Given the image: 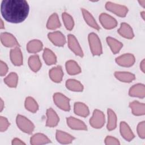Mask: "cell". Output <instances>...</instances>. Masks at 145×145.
I'll use <instances>...</instances> for the list:
<instances>
[{
	"label": "cell",
	"instance_id": "obj_11",
	"mask_svg": "<svg viewBox=\"0 0 145 145\" xmlns=\"http://www.w3.org/2000/svg\"><path fill=\"white\" fill-rule=\"evenodd\" d=\"M49 40L56 46H62L66 42V39L64 35L59 31H56L48 34Z\"/></svg>",
	"mask_w": 145,
	"mask_h": 145
},
{
	"label": "cell",
	"instance_id": "obj_37",
	"mask_svg": "<svg viewBox=\"0 0 145 145\" xmlns=\"http://www.w3.org/2000/svg\"><path fill=\"white\" fill-rule=\"evenodd\" d=\"M137 131L138 133L139 136L141 138L144 139V122L143 121L139 123L137 127Z\"/></svg>",
	"mask_w": 145,
	"mask_h": 145
},
{
	"label": "cell",
	"instance_id": "obj_24",
	"mask_svg": "<svg viewBox=\"0 0 145 145\" xmlns=\"http://www.w3.org/2000/svg\"><path fill=\"white\" fill-rule=\"evenodd\" d=\"M82 14L84 17V19L85 20V21L86 22V23L90 25L91 27H92V28L99 30L100 29V27L99 26V25L97 24L96 20H95L94 18L92 16V15L86 10L82 8Z\"/></svg>",
	"mask_w": 145,
	"mask_h": 145
},
{
	"label": "cell",
	"instance_id": "obj_14",
	"mask_svg": "<svg viewBox=\"0 0 145 145\" xmlns=\"http://www.w3.org/2000/svg\"><path fill=\"white\" fill-rule=\"evenodd\" d=\"M67 123L68 126L75 130H87V126L81 120L76 119L72 117L67 118Z\"/></svg>",
	"mask_w": 145,
	"mask_h": 145
},
{
	"label": "cell",
	"instance_id": "obj_23",
	"mask_svg": "<svg viewBox=\"0 0 145 145\" xmlns=\"http://www.w3.org/2000/svg\"><path fill=\"white\" fill-rule=\"evenodd\" d=\"M130 107L134 115L140 116L144 114V104L138 101H134L130 103Z\"/></svg>",
	"mask_w": 145,
	"mask_h": 145
},
{
	"label": "cell",
	"instance_id": "obj_20",
	"mask_svg": "<svg viewBox=\"0 0 145 145\" xmlns=\"http://www.w3.org/2000/svg\"><path fill=\"white\" fill-rule=\"evenodd\" d=\"M74 112L82 117H87L89 114V109L84 103L78 102L74 104Z\"/></svg>",
	"mask_w": 145,
	"mask_h": 145
},
{
	"label": "cell",
	"instance_id": "obj_33",
	"mask_svg": "<svg viewBox=\"0 0 145 145\" xmlns=\"http://www.w3.org/2000/svg\"><path fill=\"white\" fill-rule=\"evenodd\" d=\"M18 81V76L15 72H11L5 79V83L10 87H16Z\"/></svg>",
	"mask_w": 145,
	"mask_h": 145
},
{
	"label": "cell",
	"instance_id": "obj_3",
	"mask_svg": "<svg viewBox=\"0 0 145 145\" xmlns=\"http://www.w3.org/2000/svg\"><path fill=\"white\" fill-rule=\"evenodd\" d=\"M90 49L93 55H100L102 53V46L98 36L95 33H91L88 36Z\"/></svg>",
	"mask_w": 145,
	"mask_h": 145
},
{
	"label": "cell",
	"instance_id": "obj_25",
	"mask_svg": "<svg viewBox=\"0 0 145 145\" xmlns=\"http://www.w3.org/2000/svg\"><path fill=\"white\" fill-rule=\"evenodd\" d=\"M28 65L31 69L34 72H37L41 67V63L37 55L31 56L28 59Z\"/></svg>",
	"mask_w": 145,
	"mask_h": 145
},
{
	"label": "cell",
	"instance_id": "obj_28",
	"mask_svg": "<svg viewBox=\"0 0 145 145\" xmlns=\"http://www.w3.org/2000/svg\"><path fill=\"white\" fill-rule=\"evenodd\" d=\"M114 76L117 79L123 82H130L135 79V75L129 72L116 71Z\"/></svg>",
	"mask_w": 145,
	"mask_h": 145
},
{
	"label": "cell",
	"instance_id": "obj_36",
	"mask_svg": "<svg viewBox=\"0 0 145 145\" xmlns=\"http://www.w3.org/2000/svg\"><path fill=\"white\" fill-rule=\"evenodd\" d=\"M10 125V123L6 118L1 116L0 117V131L1 132L6 131Z\"/></svg>",
	"mask_w": 145,
	"mask_h": 145
},
{
	"label": "cell",
	"instance_id": "obj_13",
	"mask_svg": "<svg viewBox=\"0 0 145 145\" xmlns=\"http://www.w3.org/2000/svg\"><path fill=\"white\" fill-rule=\"evenodd\" d=\"M47 121L46 126L48 127H54L57 125L59 122V117L56 112L52 108H49L46 111Z\"/></svg>",
	"mask_w": 145,
	"mask_h": 145
},
{
	"label": "cell",
	"instance_id": "obj_2",
	"mask_svg": "<svg viewBox=\"0 0 145 145\" xmlns=\"http://www.w3.org/2000/svg\"><path fill=\"white\" fill-rule=\"evenodd\" d=\"M16 123L19 128L23 132L31 134L34 130L35 126L33 123L24 116L18 115L16 117Z\"/></svg>",
	"mask_w": 145,
	"mask_h": 145
},
{
	"label": "cell",
	"instance_id": "obj_18",
	"mask_svg": "<svg viewBox=\"0 0 145 145\" xmlns=\"http://www.w3.org/2000/svg\"><path fill=\"white\" fill-rule=\"evenodd\" d=\"M118 32L122 36L127 39H132L134 37V33L131 27L126 23H122L120 28L118 29Z\"/></svg>",
	"mask_w": 145,
	"mask_h": 145
},
{
	"label": "cell",
	"instance_id": "obj_9",
	"mask_svg": "<svg viewBox=\"0 0 145 145\" xmlns=\"http://www.w3.org/2000/svg\"><path fill=\"white\" fill-rule=\"evenodd\" d=\"M1 40L3 45L7 47H14L19 46L15 37L11 33L3 32L1 34Z\"/></svg>",
	"mask_w": 145,
	"mask_h": 145
},
{
	"label": "cell",
	"instance_id": "obj_22",
	"mask_svg": "<svg viewBox=\"0 0 145 145\" xmlns=\"http://www.w3.org/2000/svg\"><path fill=\"white\" fill-rule=\"evenodd\" d=\"M42 48V42L38 40L30 41L27 45V49L28 52L35 53L40 52Z\"/></svg>",
	"mask_w": 145,
	"mask_h": 145
},
{
	"label": "cell",
	"instance_id": "obj_27",
	"mask_svg": "<svg viewBox=\"0 0 145 145\" xmlns=\"http://www.w3.org/2000/svg\"><path fill=\"white\" fill-rule=\"evenodd\" d=\"M66 68L67 72L70 75H75L81 72L80 67L74 61L70 60L67 61L66 63Z\"/></svg>",
	"mask_w": 145,
	"mask_h": 145
},
{
	"label": "cell",
	"instance_id": "obj_39",
	"mask_svg": "<svg viewBox=\"0 0 145 145\" xmlns=\"http://www.w3.org/2000/svg\"><path fill=\"white\" fill-rule=\"evenodd\" d=\"M8 71V67L6 63L3 62L2 61L0 62V75L1 76H4L6 74Z\"/></svg>",
	"mask_w": 145,
	"mask_h": 145
},
{
	"label": "cell",
	"instance_id": "obj_42",
	"mask_svg": "<svg viewBox=\"0 0 145 145\" xmlns=\"http://www.w3.org/2000/svg\"><path fill=\"white\" fill-rule=\"evenodd\" d=\"M3 108V101L2 99H1V111L2 110Z\"/></svg>",
	"mask_w": 145,
	"mask_h": 145
},
{
	"label": "cell",
	"instance_id": "obj_34",
	"mask_svg": "<svg viewBox=\"0 0 145 145\" xmlns=\"http://www.w3.org/2000/svg\"><path fill=\"white\" fill-rule=\"evenodd\" d=\"M25 106L29 111L35 113L39 109V106L37 102L31 97H28L25 99Z\"/></svg>",
	"mask_w": 145,
	"mask_h": 145
},
{
	"label": "cell",
	"instance_id": "obj_40",
	"mask_svg": "<svg viewBox=\"0 0 145 145\" xmlns=\"http://www.w3.org/2000/svg\"><path fill=\"white\" fill-rule=\"evenodd\" d=\"M12 144L20 145V144H25V143L18 138H14L12 141Z\"/></svg>",
	"mask_w": 145,
	"mask_h": 145
},
{
	"label": "cell",
	"instance_id": "obj_10",
	"mask_svg": "<svg viewBox=\"0 0 145 145\" xmlns=\"http://www.w3.org/2000/svg\"><path fill=\"white\" fill-rule=\"evenodd\" d=\"M116 61L120 66L129 67L135 62V57L131 54H124L116 59Z\"/></svg>",
	"mask_w": 145,
	"mask_h": 145
},
{
	"label": "cell",
	"instance_id": "obj_15",
	"mask_svg": "<svg viewBox=\"0 0 145 145\" xmlns=\"http://www.w3.org/2000/svg\"><path fill=\"white\" fill-rule=\"evenodd\" d=\"M145 87L142 84L134 85L129 90V95L131 96L143 98L145 95Z\"/></svg>",
	"mask_w": 145,
	"mask_h": 145
},
{
	"label": "cell",
	"instance_id": "obj_31",
	"mask_svg": "<svg viewBox=\"0 0 145 145\" xmlns=\"http://www.w3.org/2000/svg\"><path fill=\"white\" fill-rule=\"evenodd\" d=\"M61 26V23L59 22L58 15L56 13H53L49 18L47 22L46 27L50 29H54L57 28Z\"/></svg>",
	"mask_w": 145,
	"mask_h": 145
},
{
	"label": "cell",
	"instance_id": "obj_21",
	"mask_svg": "<svg viewBox=\"0 0 145 145\" xmlns=\"http://www.w3.org/2000/svg\"><path fill=\"white\" fill-rule=\"evenodd\" d=\"M56 138L59 142L62 144L70 143L74 139V137L71 135L60 130H57Z\"/></svg>",
	"mask_w": 145,
	"mask_h": 145
},
{
	"label": "cell",
	"instance_id": "obj_38",
	"mask_svg": "<svg viewBox=\"0 0 145 145\" xmlns=\"http://www.w3.org/2000/svg\"><path fill=\"white\" fill-rule=\"evenodd\" d=\"M105 143L106 144H120V142L118 139L116 138L110 137V136H108L106 137L105 139Z\"/></svg>",
	"mask_w": 145,
	"mask_h": 145
},
{
	"label": "cell",
	"instance_id": "obj_44",
	"mask_svg": "<svg viewBox=\"0 0 145 145\" xmlns=\"http://www.w3.org/2000/svg\"><path fill=\"white\" fill-rule=\"evenodd\" d=\"M1 29H2V28H4L3 23V21H2V19L1 20Z\"/></svg>",
	"mask_w": 145,
	"mask_h": 145
},
{
	"label": "cell",
	"instance_id": "obj_7",
	"mask_svg": "<svg viewBox=\"0 0 145 145\" xmlns=\"http://www.w3.org/2000/svg\"><path fill=\"white\" fill-rule=\"evenodd\" d=\"M99 20L103 26L106 29H112L116 27L117 25L116 20L106 13L101 14L99 16Z\"/></svg>",
	"mask_w": 145,
	"mask_h": 145
},
{
	"label": "cell",
	"instance_id": "obj_32",
	"mask_svg": "<svg viewBox=\"0 0 145 145\" xmlns=\"http://www.w3.org/2000/svg\"><path fill=\"white\" fill-rule=\"evenodd\" d=\"M108 122L107 125V129L108 130H114L117 125V117L115 113L110 109H108Z\"/></svg>",
	"mask_w": 145,
	"mask_h": 145
},
{
	"label": "cell",
	"instance_id": "obj_1",
	"mask_svg": "<svg viewBox=\"0 0 145 145\" xmlns=\"http://www.w3.org/2000/svg\"><path fill=\"white\" fill-rule=\"evenodd\" d=\"M29 10L28 2L25 0H3L1 5V12L6 20L12 23L23 22Z\"/></svg>",
	"mask_w": 145,
	"mask_h": 145
},
{
	"label": "cell",
	"instance_id": "obj_41",
	"mask_svg": "<svg viewBox=\"0 0 145 145\" xmlns=\"http://www.w3.org/2000/svg\"><path fill=\"white\" fill-rule=\"evenodd\" d=\"M140 68L143 72H144V60L143 59L140 64Z\"/></svg>",
	"mask_w": 145,
	"mask_h": 145
},
{
	"label": "cell",
	"instance_id": "obj_4",
	"mask_svg": "<svg viewBox=\"0 0 145 145\" xmlns=\"http://www.w3.org/2000/svg\"><path fill=\"white\" fill-rule=\"evenodd\" d=\"M105 123V116L104 113L98 110L95 109L93 111V115L89 120L90 125L94 128H101Z\"/></svg>",
	"mask_w": 145,
	"mask_h": 145
},
{
	"label": "cell",
	"instance_id": "obj_6",
	"mask_svg": "<svg viewBox=\"0 0 145 145\" xmlns=\"http://www.w3.org/2000/svg\"><path fill=\"white\" fill-rule=\"evenodd\" d=\"M105 8L108 10L113 12L117 15L121 17L125 16L128 11V9L126 6L110 2H108L106 3Z\"/></svg>",
	"mask_w": 145,
	"mask_h": 145
},
{
	"label": "cell",
	"instance_id": "obj_26",
	"mask_svg": "<svg viewBox=\"0 0 145 145\" xmlns=\"http://www.w3.org/2000/svg\"><path fill=\"white\" fill-rule=\"evenodd\" d=\"M106 41L109 46L110 47L112 52L114 54L118 53L123 46V44L121 42L111 37H108L106 38Z\"/></svg>",
	"mask_w": 145,
	"mask_h": 145
},
{
	"label": "cell",
	"instance_id": "obj_5",
	"mask_svg": "<svg viewBox=\"0 0 145 145\" xmlns=\"http://www.w3.org/2000/svg\"><path fill=\"white\" fill-rule=\"evenodd\" d=\"M54 102L56 105L61 109L69 111L70 109V99L61 93H56L53 96Z\"/></svg>",
	"mask_w": 145,
	"mask_h": 145
},
{
	"label": "cell",
	"instance_id": "obj_12",
	"mask_svg": "<svg viewBox=\"0 0 145 145\" xmlns=\"http://www.w3.org/2000/svg\"><path fill=\"white\" fill-rule=\"evenodd\" d=\"M10 57L14 65L16 66H20L23 64L22 53L18 46H16L10 50Z\"/></svg>",
	"mask_w": 145,
	"mask_h": 145
},
{
	"label": "cell",
	"instance_id": "obj_30",
	"mask_svg": "<svg viewBox=\"0 0 145 145\" xmlns=\"http://www.w3.org/2000/svg\"><path fill=\"white\" fill-rule=\"evenodd\" d=\"M66 87L73 91H82L83 86L80 82L75 79H69L66 83Z\"/></svg>",
	"mask_w": 145,
	"mask_h": 145
},
{
	"label": "cell",
	"instance_id": "obj_16",
	"mask_svg": "<svg viewBox=\"0 0 145 145\" xmlns=\"http://www.w3.org/2000/svg\"><path fill=\"white\" fill-rule=\"evenodd\" d=\"M120 132L121 135L127 141H130L134 138V135L130 127L125 122L120 123Z\"/></svg>",
	"mask_w": 145,
	"mask_h": 145
},
{
	"label": "cell",
	"instance_id": "obj_29",
	"mask_svg": "<svg viewBox=\"0 0 145 145\" xmlns=\"http://www.w3.org/2000/svg\"><path fill=\"white\" fill-rule=\"evenodd\" d=\"M43 58L45 63L48 65H53L56 63L57 58L54 53L49 49L45 48L43 53Z\"/></svg>",
	"mask_w": 145,
	"mask_h": 145
},
{
	"label": "cell",
	"instance_id": "obj_35",
	"mask_svg": "<svg viewBox=\"0 0 145 145\" xmlns=\"http://www.w3.org/2000/svg\"><path fill=\"white\" fill-rule=\"evenodd\" d=\"M62 19L66 28L68 30H71L73 28L74 25L72 18L67 13L63 12L62 14Z\"/></svg>",
	"mask_w": 145,
	"mask_h": 145
},
{
	"label": "cell",
	"instance_id": "obj_43",
	"mask_svg": "<svg viewBox=\"0 0 145 145\" xmlns=\"http://www.w3.org/2000/svg\"><path fill=\"white\" fill-rule=\"evenodd\" d=\"M139 2L140 3H141L142 6L144 7V3H145V1H139Z\"/></svg>",
	"mask_w": 145,
	"mask_h": 145
},
{
	"label": "cell",
	"instance_id": "obj_19",
	"mask_svg": "<svg viewBox=\"0 0 145 145\" xmlns=\"http://www.w3.org/2000/svg\"><path fill=\"white\" fill-rule=\"evenodd\" d=\"M50 140L44 134L37 133L33 135L31 138V144L33 145L43 144L50 143Z\"/></svg>",
	"mask_w": 145,
	"mask_h": 145
},
{
	"label": "cell",
	"instance_id": "obj_17",
	"mask_svg": "<svg viewBox=\"0 0 145 145\" xmlns=\"http://www.w3.org/2000/svg\"><path fill=\"white\" fill-rule=\"evenodd\" d=\"M63 75L62 69L60 66L53 67L49 70V76L54 82H60L62 80Z\"/></svg>",
	"mask_w": 145,
	"mask_h": 145
},
{
	"label": "cell",
	"instance_id": "obj_45",
	"mask_svg": "<svg viewBox=\"0 0 145 145\" xmlns=\"http://www.w3.org/2000/svg\"><path fill=\"white\" fill-rule=\"evenodd\" d=\"M144 12H142V17H143V19H144Z\"/></svg>",
	"mask_w": 145,
	"mask_h": 145
},
{
	"label": "cell",
	"instance_id": "obj_8",
	"mask_svg": "<svg viewBox=\"0 0 145 145\" xmlns=\"http://www.w3.org/2000/svg\"><path fill=\"white\" fill-rule=\"evenodd\" d=\"M68 46L69 48L77 56L80 57L83 56L82 49L78 43L75 37L72 35H69L68 37Z\"/></svg>",
	"mask_w": 145,
	"mask_h": 145
}]
</instances>
